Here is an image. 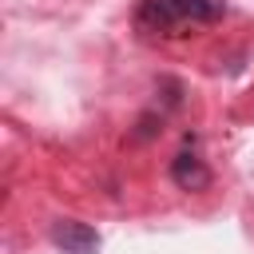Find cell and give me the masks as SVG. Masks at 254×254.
<instances>
[{
  "instance_id": "obj_2",
  "label": "cell",
  "mask_w": 254,
  "mask_h": 254,
  "mask_svg": "<svg viewBox=\"0 0 254 254\" xmlns=\"http://www.w3.org/2000/svg\"><path fill=\"white\" fill-rule=\"evenodd\" d=\"M52 242L64 254H99V234L95 226L79 222V218H56L52 222Z\"/></svg>"
},
{
  "instance_id": "obj_1",
  "label": "cell",
  "mask_w": 254,
  "mask_h": 254,
  "mask_svg": "<svg viewBox=\"0 0 254 254\" xmlns=\"http://www.w3.org/2000/svg\"><path fill=\"white\" fill-rule=\"evenodd\" d=\"M222 16V0H139L135 24L143 32H179L190 24H214Z\"/></svg>"
},
{
  "instance_id": "obj_3",
  "label": "cell",
  "mask_w": 254,
  "mask_h": 254,
  "mask_svg": "<svg viewBox=\"0 0 254 254\" xmlns=\"http://www.w3.org/2000/svg\"><path fill=\"white\" fill-rule=\"evenodd\" d=\"M171 183H175L179 190H206V187H210V167H206L198 155L183 151V155L171 159Z\"/></svg>"
}]
</instances>
